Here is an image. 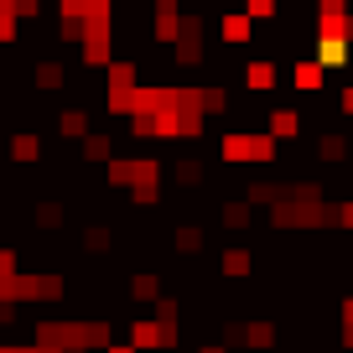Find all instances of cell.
<instances>
[{"mask_svg":"<svg viewBox=\"0 0 353 353\" xmlns=\"http://www.w3.org/2000/svg\"><path fill=\"white\" fill-rule=\"evenodd\" d=\"M223 223H229V229H244V223H250V208H244V203H229V208H223Z\"/></svg>","mask_w":353,"mask_h":353,"instance_id":"cell-15","label":"cell"},{"mask_svg":"<svg viewBox=\"0 0 353 353\" xmlns=\"http://www.w3.org/2000/svg\"><path fill=\"white\" fill-rule=\"evenodd\" d=\"M291 83H296L301 94H317V88L327 83V68H322L317 57H296V68H291Z\"/></svg>","mask_w":353,"mask_h":353,"instance_id":"cell-2","label":"cell"},{"mask_svg":"<svg viewBox=\"0 0 353 353\" xmlns=\"http://www.w3.org/2000/svg\"><path fill=\"white\" fill-rule=\"evenodd\" d=\"M219 37H223V42H234V47H239V42H250V37H254L250 11H234V16H223V21H219Z\"/></svg>","mask_w":353,"mask_h":353,"instance_id":"cell-3","label":"cell"},{"mask_svg":"<svg viewBox=\"0 0 353 353\" xmlns=\"http://www.w3.org/2000/svg\"><path fill=\"white\" fill-rule=\"evenodd\" d=\"M338 110H343V114H348V120H353V88H343V99H338Z\"/></svg>","mask_w":353,"mask_h":353,"instance_id":"cell-18","label":"cell"},{"mask_svg":"<svg viewBox=\"0 0 353 353\" xmlns=\"http://www.w3.org/2000/svg\"><path fill=\"white\" fill-rule=\"evenodd\" d=\"M332 219H338V223H348V229H353V203H343V208H332Z\"/></svg>","mask_w":353,"mask_h":353,"instance_id":"cell-17","label":"cell"},{"mask_svg":"<svg viewBox=\"0 0 353 353\" xmlns=\"http://www.w3.org/2000/svg\"><path fill=\"white\" fill-rule=\"evenodd\" d=\"M11 6H16L21 21H37V16H42V0H11Z\"/></svg>","mask_w":353,"mask_h":353,"instance_id":"cell-16","label":"cell"},{"mask_svg":"<svg viewBox=\"0 0 353 353\" xmlns=\"http://www.w3.org/2000/svg\"><path fill=\"white\" fill-rule=\"evenodd\" d=\"M11 42H21V16H16L11 0H0V47H11Z\"/></svg>","mask_w":353,"mask_h":353,"instance_id":"cell-7","label":"cell"},{"mask_svg":"<svg viewBox=\"0 0 353 353\" xmlns=\"http://www.w3.org/2000/svg\"><path fill=\"white\" fill-rule=\"evenodd\" d=\"M57 130H63L68 141H83L88 135V110H63L57 114Z\"/></svg>","mask_w":353,"mask_h":353,"instance_id":"cell-8","label":"cell"},{"mask_svg":"<svg viewBox=\"0 0 353 353\" xmlns=\"http://www.w3.org/2000/svg\"><path fill=\"white\" fill-rule=\"evenodd\" d=\"M276 135H270V130H234V135H223V141H219V156H223V161H234V166H270V161H276Z\"/></svg>","mask_w":353,"mask_h":353,"instance_id":"cell-1","label":"cell"},{"mask_svg":"<svg viewBox=\"0 0 353 353\" xmlns=\"http://www.w3.org/2000/svg\"><path fill=\"white\" fill-rule=\"evenodd\" d=\"M250 21H276V0H244Z\"/></svg>","mask_w":353,"mask_h":353,"instance_id":"cell-13","label":"cell"},{"mask_svg":"<svg viewBox=\"0 0 353 353\" xmlns=\"http://www.w3.org/2000/svg\"><path fill=\"white\" fill-rule=\"evenodd\" d=\"M37 223H42V229H57V223H63V208H57V203H42V208H37Z\"/></svg>","mask_w":353,"mask_h":353,"instance_id":"cell-14","label":"cell"},{"mask_svg":"<svg viewBox=\"0 0 353 353\" xmlns=\"http://www.w3.org/2000/svg\"><path fill=\"white\" fill-rule=\"evenodd\" d=\"M244 88H254V94L276 88V63H270V57H254V63L244 68Z\"/></svg>","mask_w":353,"mask_h":353,"instance_id":"cell-4","label":"cell"},{"mask_svg":"<svg viewBox=\"0 0 353 353\" xmlns=\"http://www.w3.org/2000/svg\"><path fill=\"white\" fill-rule=\"evenodd\" d=\"M110 156H114L110 135H83V161H110Z\"/></svg>","mask_w":353,"mask_h":353,"instance_id":"cell-11","label":"cell"},{"mask_svg":"<svg viewBox=\"0 0 353 353\" xmlns=\"http://www.w3.org/2000/svg\"><path fill=\"white\" fill-rule=\"evenodd\" d=\"M32 83H37V88H63V83H68V68L57 63V57H47V63H37Z\"/></svg>","mask_w":353,"mask_h":353,"instance_id":"cell-6","label":"cell"},{"mask_svg":"<svg viewBox=\"0 0 353 353\" xmlns=\"http://www.w3.org/2000/svg\"><path fill=\"white\" fill-rule=\"evenodd\" d=\"M265 130L276 135V141H291V135H301V114H296V110H270Z\"/></svg>","mask_w":353,"mask_h":353,"instance_id":"cell-5","label":"cell"},{"mask_svg":"<svg viewBox=\"0 0 353 353\" xmlns=\"http://www.w3.org/2000/svg\"><path fill=\"white\" fill-rule=\"evenodd\" d=\"M172 176L182 182V188H198V182H203V161H198V156H182V161L172 166Z\"/></svg>","mask_w":353,"mask_h":353,"instance_id":"cell-10","label":"cell"},{"mask_svg":"<svg viewBox=\"0 0 353 353\" xmlns=\"http://www.w3.org/2000/svg\"><path fill=\"white\" fill-rule=\"evenodd\" d=\"M317 156H322L327 166L348 161V141H343V135H322V141H317Z\"/></svg>","mask_w":353,"mask_h":353,"instance_id":"cell-9","label":"cell"},{"mask_svg":"<svg viewBox=\"0 0 353 353\" xmlns=\"http://www.w3.org/2000/svg\"><path fill=\"white\" fill-rule=\"evenodd\" d=\"M37 156H42L37 135H16V141H11V161H37Z\"/></svg>","mask_w":353,"mask_h":353,"instance_id":"cell-12","label":"cell"}]
</instances>
